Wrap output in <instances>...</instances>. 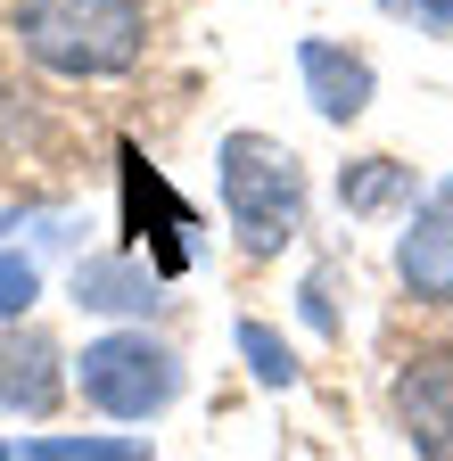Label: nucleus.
<instances>
[{"label": "nucleus", "mask_w": 453, "mask_h": 461, "mask_svg": "<svg viewBox=\"0 0 453 461\" xmlns=\"http://www.w3.org/2000/svg\"><path fill=\"white\" fill-rule=\"evenodd\" d=\"M395 280L421 305H453V182H437L395 230Z\"/></svg>", "instance_id": "nucleus-5"}, {"label": "nucleus", "mask_w": 453, "mask_h": 461, "mask_svg": "<svg viewBox=\"0 0 453 461\" xmlns=\"http://www.w3.org/2000/svg\"><path fill=\"white\" fill-rule=\"evenodd\" d=\"M17 41H25V58H41L50 75L99 83V75L140 67L149 9L140 0H17Z\"/></svg>", "instance_id": "nucleus-1"}, {"label": "nucleus", "mask_w": 453, "mask_h": 461, "mask_svg": "<svg viewBox=\"0 0 453 461\" xmlns=\"http://www.w3.org/2000/svg\"><path fill=\"white\" fill-rule=\"evenodd\" d=\"M379 9H412V0H379Z\"/></svg>", "instance_id": "nucleus-14"}, {"label": "nucleus", "mask_w": 453, "mask_h": 461, "mask_svg": "<svg viewBox=\"0 0 453 461\" xmlns=\"http://www.w3.org/2000/svg\"><path fill=\"white\" fill-rule=\"evenodd\" d=\"M240 355H248L256 387H297V355H289V338H272L264 321H240Z\"/></svg>", "instance_id": "nucleus-11"}, {"label": "nucleus", "mask_w": 453, "mask_h": 461, "mask_svg": "<svg viewBox=\"0 0 453 461\" xmlns=\"http://www.w3.org/2000/svg\"><path fill=\"white\" fill-rule=\"evenodd\" d=\"M33 297H41V272H33V256H0V321H17Z\"/></svg>", "instance_id": "nucleus-12"}, {"label": "nucleus", "mask_w": 453, "mask_h": 461, "mask_svg": "<svg viewBox=\"0 0 453 461\" xmlns=\"http://www.w3.org/2000/svg\"><path fill=\"white\" fill-rule=\"evenodd\" d=\"M25 461H149L140 437H25Z\"/></svg>", "instance_id": "nucleus-9"}, {"label": "nucleus", "mask_w": 453, "mask_h": 461, "mask_svg": "<svg viewBox=\"0 0 453 461\" xmlns=\"http://www.w3.org/2000/svg\"><path fill=\"white\" fill-rule=\"evenodd\" d=\"M0 461H9V445H0Z\"/></svg>", "instance_id": "nucleus-15"}, {"label": "nucleus", "mask_w": 453, "mask_h": 461, "mask_svg": "<svg viewBox=\"0 0 453 461\" xmlns=\"http://www.w3.org/2000/svg\"><path fill=\"white\" fill-rule=\"evenodd\" d=\"M421 9V25H437V33H453V0H412Z\"/></svg>", "instance_id": "nucleus-13"}, {"label": "nucleus", "mask_w": 453, "mask_h": 461, "mask_svg": "<svg viewBox=\"0 0 453 461\" xmlns=\"http://www.w3.org/2000/svg\"><path fill=\"white\" fill-rule=\"evenodd\" d=\"M395 190H404V165H395V157H363V165H347V173H338V198H347L355 214L387 206Z\"/></svg>", "instance_id": "nucleus-10"}, {"label": "nucleus", "mask_w": 453, "mask_h": 461, "mask_svg": "<svg viewBox=\"0 0 453 461\" xmlns=\"http://www.w3.org/2000/svg\"><path fill=\"white\" fill-rule=\"evenodd\" d=\"M387 403H395V429L412 437L421 461H453V346L412 355L404 371H395Z\"/></svg>", "instance_id": "nucleus-4"}, {"label": "nucleus", "mask_w": 453, "mask_h": 461, "mask_svg": "<svg viewBox=\"0 0 453 461\" xmlns=\"http://www.w3.org/2000/svg\"><path fill=\"white\" fill-rule=\"evenodd\" d=\"M75 305H91V313H149L157 280L140 264H124V256H91V264H75Z\"/></svg>", "instance_id": "nucleus-8"}, {"label": "nucleus", "mask_w": 453, "mask_h": 461, "mask_svg": "<svg viewBox=\"0 0 453 461\" xmlns=\"http://www.w3.org/2000/svg\"><path fill=\"white\" fill-rule=\"evenodd\" d=\"M297 75H305V99L330 115V124H355L371 107V58L338 50V41H305L297 50Z\"/></svg>", "instance_id": "nucleus-7"}, {"label": "nucleus", "mask_w": 453, "mask_h": 461, "mask_svg": "<svg viewBox=\"0 0 453 461\" xmlns=\"http://www.w3.org/2000/svg\"><path fill=\"white\" fill-rule=\"evenodd\" d=\"M214 182H222V214H231V240L248 256H280L305 230V165L289 140L272 132H231L214 157Z\"/></svg>", "instance_id": "nucleus-2"}, {"label": "nucleus", "mask_w": 453, "mask_h": 461, "mask_svg": "<svg viewBox=\"0 0 453 461\" xmlns=\"http://www.w3.org/2000/svg\"><path fill=\"white\" fill-rule=\"evenodd\" d=\"M75 379H83V403H99L107 420H149L182 395V355L149 330H107L83 346Z\"/></svg>", "instance_id": "nucleus-3"}, {"label": "nucleus", "mask_w": 453, "mask_h": 461, "mask_svg": "<svg viewBox=\"0 0 453 461\" xmlns=\"http://www.w3.org/2000/svg\"><path fill=\"white\" fill-rule=\"evenodd\" d=\"M67 387L59 371V346H50L41 330H17V321H0V412H50Z\"/></svg>", "instance_id": "nucleus-6"}]
</instances>
